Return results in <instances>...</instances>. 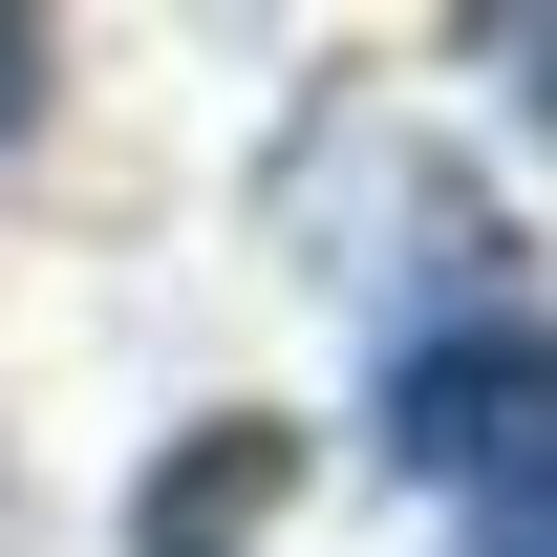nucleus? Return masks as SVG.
<instances>
[{
	"label": "nucleus",
	"mask_w": 557,
	"mask_h": 557,
	"mask_svg": "<svg viewBox=\"0 0 557 557\" xmlns=\"http://www.w3.org/2000/svg\"><path fill=\"white\" fill-rule=\"evenodd\" d=\"M386 450L472 515V557H557V322H450V344H408Z\"/></svg>",
	"instance_id": "f257e3e1"
},
{
	"label": "nucleus",
	"mask_w": 557,
	"mask_h": 557,
	"mask_svg": "<svg viewBox=\"0 0 557 557\" xmlns=\"http://www.w3.org/2000/svg\"><path fill=\"white\" fill-rule=\"evenodd\" d=\"M278 493H300V450H278V408H236V429H194V450L150 472V515H129V536H150V557H236Z\"/></svg>",
	"instance_id": "f03ea898"
},
{
	"label": "nucleus",
	"mask_w": 557,
	"mask_h": 557,
	"mask_svg": "<svg viewBox=\"0 0 557 557\" xmlns=\"http://www.w3.org/2000/svg\"><path fill=\"white\" fill-rule=\"evenodd\" d=\"M44 86H65V44H44V22H22V0H0V150L44 129Z\"/></svg>",
	"instance_id": "7ed1b4c3"
},
{
	"label": "nucleus",
	"mask_w": 557,
	"mask_h": 557,
	"mask_svg": "<svg viewBox=\"0 0 557 557\" xmlns=\"http://www.w3.org/2000/svg\"><path fill=\"white\" fill-rule=\"evenodd\" d=\"M515 44H536V108H557V22H515Z\"/></svg>",
	"instance_id": "20e7f679"
}]
</instances>
